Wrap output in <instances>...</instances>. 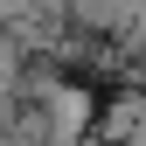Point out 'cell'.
Returning <instances> with one entry per match:
<instances>
[{"label":"cell","mask_w":146,"mask_h":146,"mask_svg":"<svg viewBox=\"0 0 146 146\" xmlns=\"http://www.w3.org/2000/svg\"><path fill=\"white\" fill-rule=\"evenodd\" d=\"M70 146H104V139H70Z\"/></svg>","instance_id":"obj_1"}]
</instances>
